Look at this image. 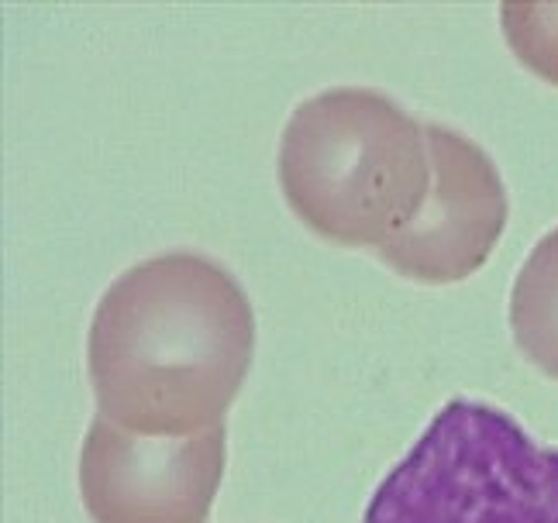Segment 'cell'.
<instances>
[{"instance_id": "6da1fadb", "label": "cell", "mask_w": 558, "mask_h": 523, "mask_svg": "<svg viewBox=\"0 0 558 523\" xmlns=\"http://www.w3.org/2000/svg\"><path fill=\"white\" fill-rule=\"evenodd\" d=\"M255 355L252 303L221 262L162 252L100 296L87 373L97 410L138 438H197L225 417Z\"/></svg>"}, {"instance_id": "7a4b0ae2", "label": "cell", "mask_w": 558, "mask_h": 523, "mask_svg": "<svg viewBox=\"0 0 558 523\" xmlns=\"http://www.w3.org/2000/svg\"><path fill=\"white\" fill-rule=\"evenodd\" d=\"M279 190L300 224L345 248H383L432 193L424 124L369 86H331L290 114Z\"/></svg>"}, {"instance_id": "3957f363", "label": "cell", "mask_w": 558, "mask_h": 523, "mask_svg": "<svg viewBox=\"0 0 558 523\" xmlns=\"http://www.w3.org/2000/svg\"><path fill=\"white\" fill-rule=\"evenodd\" d=\"M362 523H558V448L456 397L376 486Z\"/></svg>"}, {"instance_id": "277c9868", "label": "cell", "mask_w": 558, "mask_h": 523, "mask_svg": "<svg viewBox=\"0 0 558 523\" xmlns=\"http://www.w3.org/2000/svg\"><path fill=\"white\" fill-rule=\"evenodd\" d=\"M225 465V427L166 441L97 413L80 451V499L94 523H207Z\"/></svg>"}, {"instance_id": "5b68a950", "label": "cell", "mask_w": 558, "mask_h": 523, "mask_svg": "<svg viewBox=\"0 0 558 523\" xmlns=\"http://www.w3.org/2000/svg\"><path fill=\"white\" fill-rule=\"evenodd\" d=\"M432 148V193L424 210L376 255L397 276L452 287L476 276L507 228V186L486 151L445 124H424Z\"/></svg>"}, {"instance_id": "8992f818", "label": "cell", "mask_w": 558, "mask_h": 523, "mask_svg": "<svg viewBox=\"0 0 558 523\" xmlns=\"http://www.w3.org/2000/svg\"><path fill=\"white\" fill-rule=\"evenodd\" d=\"M510 335L521 355L558 382V228L531 248L513 279Z\"/></svg>"}, {"instance_id": "52a82bcc", "label": "cell", "mask_w": 558, "mask_h": 523, "mask_svg": "<svg viewBox=\"0 0 558 523\" xmlns=\"http://www.w3.org/2000/svg\"><path fill=\"white\" fill-rule=\"evenodd\" d=\"M500 28L510 52L527 70L558 86V4L555 0H507L500 4Z\"/></svg>"}]
</instances>
